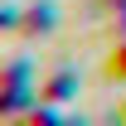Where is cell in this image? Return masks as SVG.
<instances>
[{"label": "cell", "mask_w": 126, "mask_h": 126, "mask_svg": "<svg viewBox=\"0 0 126 126\" xmlns=\"http://www.w3.org/2000/svg\"><path fill=\"white\" fill-rule=\"evenodd\" d=\"M107 78H126V44L111 53V63H107Z\"/></svg>", "instance_id": "1"}, {"label": "cell", "mask_w": 126, "mask_h": 126, "mask_svg": "<svg viewBox=\"0 0 126 126\" xmlns=\"http://www.w3.org/2000/svg\"><path fill=\"white\" fill-rule=\"evenodd\" d=\"M121 126H126V102H121Z\"/></svg>", "instance_id": "2"}]
</instances>
